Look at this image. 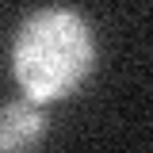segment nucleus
I'll return each instance as SVG.
<instances>
[{"label": "nucleus", "instance_id": "obj_1", "mask_svg": "<svg viewBox=\"0 0 153 153\" xmlns=\"http://www.w3.org/2000/svg\"><path fill=\"white\" fill-rule=\"evenodd\" d=\"M96 31L76 8H35L12 35L8 69L19 92L35 103H61L88 84L96 69Z\"/></svg>", "mask_w": 153, "mask_h": 153}, {"label": "nucleus", "instance_id": "obj_2", "mask_svg": "<svg viewBox=\"0 0 153 153\" xmlns=\"http://www.w3.org/2000/svg\"><path fill=\"white\" fill-rule=\"evenodd\" d=\"M46 107L19 96V100H8L0 103V153H31L46 138Z\"/></svg>", "mask_w": 153, "mask_h": 153}]
</instances>
